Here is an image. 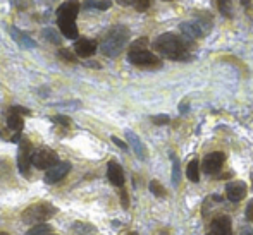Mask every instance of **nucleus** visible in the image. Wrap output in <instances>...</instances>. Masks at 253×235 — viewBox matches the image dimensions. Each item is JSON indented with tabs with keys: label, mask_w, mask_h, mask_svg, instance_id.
Listing matches in <instances>:
<instances>
[{
	"label": "nucleus",
	"mask_w": 253,
	"mask_h": 235,
	"mask_svg": "<svg viewBox=\"0 0 253 235\" xmlns=\"http://www.w3.org/2000/svg\"><path fill=\"white\" fill-rule=\"evenodd\" d=\"M153 48L162 57L170 60L190 59V43L174 33H164L153 41Z\"/></svg>",
	"instance_id": "obj_1"
},
{
	"label": "nucleus",
	"mask_w": 253,
	"mask_h": 235,
	"mask_svg": "<svg viewBox=\"0 0 253 235\" xmlns=\"http://www.w3.org/2000/svg\"><path fill=\"white\" fill-rule=\"evenodd\" d=\"M80 12V0H67L66 3L59 7L57 10V24H59L60 33L69 40L78 38L76 28V16Z\"/></svg>",
	"instance_id": "obj_2"
},
{
	"label": "nucleus",
	"mask_w": 253,
	"mask_h": 235,
	"mask_svg": "<svg viewBox=\"0 0 253 235\" xmlns=\"http://www.w3.org/2000/svg\"><path fill=\"white\" fill-rule=\"evenodd\" d=\"M127 40H129V30L124 24H117V26L110 28L105 36L102 38L100 52L105 57H117L126 47Z\"/></svg>",
	"instance_id": "obj_3"
},
{
	"label": "nucleus",
	"mask_w": 253,
	"mask_h": 235,
	"mask_svg": "<svg viewBox=\"0 0 253 235\" xmlns=\"http://www.w3.org/2000/svg\"><path fill=\"white\" fill-rule=\"evenodd\" d=\"M179 30H181V33H183V36H186L188 40L203 38L212 30V16L203 14V12L195 14L190 21H184V23L179 24Z\"/></svg>",
	"instance_id": "obj_4"
},
{
	"label": "nucleus",
	"mask_w": 253,
	"mask_h": 235,
	"mask_svg": "<svg viewBox=\"0 0 253 235\" xmlns=\"http://www.w3.org/2000/svg\"><path fill=\"white\" fill-rule=\"evenodd\" d=\"M148 40L147 38H141V40L134 41L131 45V50L127 52V60H129L133 66L136 67H159L160 60L155 53H152L150 50H147Z\"/></svg>",
	"instance_id": "obj_5"
},
{
	"label": "nucleus",
	"mask_w": 253,
	"mask_h": 235,
	"mask_svg": "<svg viewBox=\"0 0 253 235\" xmlns=\"http://www.w3.org/2000/svg\"><path fill=\"white\" fill-rule=\"evenodd\" d=\"M57 213V208L52 202H35V204L28 206L23 211V222L26 225H38V223H43L47 220H50L53 215Z\"/></svg>",
	"instance_id": "obj_6"
},
{
	"label": "nucleus",
	"mask_w": 253,
	"mask_h": 235,
	"mask_svg": "<svg viewBox=\"0 0 253 235\" xmlns=\"http://www.w3.org/2000/svg\"><path fill=\"white\" fill-rule=\"evenodd\" d=\"M31 163L40 170H48L50 167L55 165V163H59V156H57V153L50 148H42L33 153Z\"/></svg>",
	"instance_id": "obj_7"
},
{
	"label": "nucleus",
	"mask_w": 253,
	"mask_h": 235,
	"mask_svg": "<svg viewBox=\"0 0 253 235\" xmlns=\"http://www.w3.org/2000/svg\"><path fill=\"white\" fill-rule=\"evenodd\" d=\"M31 141L23 137L19 141V151H17V168L23 175H30V165H31V156H33V151H31Z\"/></svg>",
	"instance_id": "obj_8"
},
{
	"label": "nucleus",
	"mask_w": 253,
	"mask_h": 235,
	"mask_svg": "<svg viewBox=\"0 0 253 235\" xmlns=\"http://www.w3.org/2000/svg\"><path fill=\"white\" fill-rule=\"evenodd\" d=\"M224 162H226V155L220 151H213L210 153V155H207L205 158H203V172L207 173V175H215L217 172H220V168H222Z\"/></svg>",
	"instance_id": "obj_9"
},
{
	"label": "nucleus",
	"mask_w": 253,
	"mask_h": 235,
	"mask_svg": "<svg viewBox=\"0 0 253 235\" xmlns=\"http://www.w3.org/2000/svg\"><path fill=\"white\" fill-rule=\"evenodd\" d=\"M71 163L69 162H59L55 163L53 167L47 170V173H45V182L47 184H57L60 182V180L64 179V177L67 175V173L71 172Z\"/></svg>",
	"instance_id": "obj_10"
},
{
	"label": "nucleus",
	"mask_w": 253,
	"mask_h": 235,
	"mask_svg": "<svg viewBox=\"0 0 253 235\" xmlns=\"http://www.w3.org/2000/svg\"><path fill=\"white\" fill-rule=\"evenodd\" d=\"M210 234L212 235H233V227H231V218L226 215H220L212 220L210 223Z\"/></svg>",
	"instance_id": "obj_11"
},
{
	"label": "nucleus",
	"mask_w": 253,
	"mask_h": 235,
	"mask_svg": "<svg viewBox=\"0 0 253 235\" xmlns=\"http://www.w3.org/2000/svg\"><path fill=\"white\" fill-rule=\"evenodd\" d=\"M97 47L98 45L95 40L80 38V40H76V43H74V52H76V55L81 57V59H88V57H91L97 52Z\"/></svg>",
	"instance_id": "obj_12"
},
{
	"label": "nucleus",
	"mask_w": 253,
	"mask_h": 235,
	"mask_svg": "<svg viewBox=\"0 0 253 235\" xmlns=\"http://www.w3.org/2000/svg\"><path fill=\"white\" fill-rule=\"evenodd\" d=\"M107 177H109L110 184L116 187H123L124 186V170L123 167L119 165L117 162H109V165H107Z\"/></svg>",
	"instance_id": "obj_13"
},
{
	"label": "nucleus",
	"mask_w": 253,
	"mask_h": 235,
	"mask_svg": "<svg viewBox=\"0 0 253 235\" xmlns=\"http://www.w3.org/2000/svg\"><path fill=\"white\" fill-rule=\"evenodd\" d=\"M226 196L229 201L233 202H240L241 199H245L247 196V184L238 180V182H231L226 186Z\"/></svg>",
	"instance_id": "obj_14"
},
{
	"label": "nucleus",
	"mask_w": 253,
	"mask_h": 235,
	"mask_svg": "<svg viewBox=\"0 0 253 235\" xmlns=\"http://www.w3.org/2000/svg\"><path fill=\"white\" fill-rule=\"evenodd\" d=\"M9 33H10V36H12V40L16 41V43L19 45L21 48H37V41H35L33 38L30 36V34L19 31L16 26H10L9 28Z\"/></svg>",
	"instance_id": "obj_15"
},
{
	"label": "nucleus",
	"mask_w": 253,
	"mask_h": 235,
	"mask_svg": "<svg viewBox=\"0 0 253 235\" xmlns=\"http://www.w3.org/2000/svg\"><path fill=\"white\" fill-rule=\"evenodd\" d=\"M126 139L129 142V146L133 148L134 155L138 156L140 160H147V148H145V144L141 142L140 137L136 136V134L133 133V131H126Z\"/></svg>",
	"instance_id": "obj_16"
},
{
	"label": "nucleus",
	"mask_w": 253,
	"mask_h": 235,
	"mask_svg": "<svg viewBox=\"0 0 253 235\" xmlns=\"http://www.w3.org/2000/svg\"><path fill=\"white\" fill-rule=\"evenodd\" d=\"M23 126H24V120H23V115L16 112H7V127L14 133H21L23 131Z\"/></svg>",
	"instance_id": "obj_17"
},
{
	"label": "nucleus",
	"mask_w": 253,
	"mask_h": 235,
	"mask_svg": "<svg viewBox=\"0 0 253 235\" xmlns=\"http://www.w3.org/2000/svg\"><path fill=\"white\" fill-rule=\"evenodd\" d=\"M81 5H83V9H86V10H90V9L107 10V9H110L112 2H110V0H84Z\"/></svg>",
	"instance_id": "obj_18"
},
{
	"label": "nucleus",
	"mask_w": 253,
	"mask_h": 235,
	"mask_svg": "<svg viewBox=\"0 0 253 235\" xmlns=\"http://www.w3.org/2000/svg\"><path fill=\"white\" fill-rule=\"evenodd\" d=\"M186 175L191 182H198L200 180V167H198V160H191L186 167Z\"/></svg>",
	"instance_id": "obj_19"
},
{
	"label": "nucleus",
	"mask_w": 253,
	"mask_h": 235,
	"mask_svg": "<svg viewBox=\"0 0 253 235\" xmlns=\"http://www.w3.org/2000/svg\"><path fill=\"white\" fill-rule=\"evenodd\" d=\"M220 14L226 17H233V0H217Z\"/></svg>",
	"instance_id": "obj_20"
},
{
	"label": "nucleus",
	"mask_w": 253,
	"mask_h": 235,
	"mask_svg": "<svg viewBox=\"0 0 253 235\" xmlns=\"http://www.w3.org/2000/svg\"><path fill=\"white\" fill-rule=\"evenodd\" d=\"M26 235H52V227L47 223H38V225H33V229Z\"/></svg>",
	"instance_id": "obj_21"
},
{
	"label": "nucleus",
	"mask_w": 253,
	"mask_h": 235,
	"mask_svg": "<svg viewBox=\"0 0 253 235\" xmlns=\"http://www.w3.org/2000/svg\"><path fill=\"white\" fill-rule=\"evenodd\" d=\"M74 230L83 235H95L97 234V229H95L93 225H90V223H81V222H76L74 223Z\"/></svg>",
	"instance_id": "obj_22"
},
{
	"label": "nucleus",
	"mask_w": 253,
	"mask_h": 235,
	"mask_svg": "<svg viewBox=\"0 0 253 235\" xmlns=\"http://www.w3.org/2000/svg\"><path fill=\"white\" fill-rule=\"evenodd\" d=\"M43 36L47 38V41H50V43H53V45H60V43H62V38H60V34L57 33L55 30H50V28L43 30Z\"/></svg>",
	"instance_id": "obj_23"
},
{
	"label": "nucleus",
	"mask_w": 253,
	"mask_h": 235,
	"mask_svg": "<svg viewBox=\"0 0 253 235\" xmlns=\"http://www.w3.org/2000/svg\"><path fill=\"white\" fill-rule=\"evenodd\" d=\"M59 59H60V60H66V62H71V64L78 62L76 52H71L69 48H60V50H59Z\"/></svg>",
	"instance_id": "obj_24"
},
{
	"label": "nucleus",
	"mask_w": 253,
	"mask_h": 235,
	"mask_svg": "<svg viewBox=\"0 0 253 235\" xmlns=\"http://www.w3.org/2000/svg\"><path fill=\"white\" fill-rule=\"evenodd\" d=\"M150 192L153 196H157V198H166V189H164L162 184L159 182V180H152L150 182Z\"/></svg>",
	"instance_id": "obj_25"
},
{
	"label": "nucleus",
	"mask_w": 253,
	"mask_h": 235,
	"mask_svg": "<svg viewBox=\"0 0 253 235\" xmlns=\"http://www.w3.org/2000/svg\"><path fill=\"white\" fill-rule=\"evenodd\" d=\"M179 177H181L179 160L174 156V158H172V184H174V186H177V184H179Z\"/></svg>",
	"instance_id": "obj_26"
},
{
	"label": "nucleus",
	"mask_w": 253,
	"mask_h": 235,
	"mask_svg": "<svg viewBox=\"0 0 253 235\" xmlns=\"http://www.w3.org/2000/svg\"><path fill=\"white\" fill-rule=\"evenodd\" d=\"M50 120L53 124H59L62 127H69L71 126V119L66 115H55V117H50Z\"/></svg>",
	"instance_id": "obj_27"
},
{
	"label": "nucleus",
	"mask_w": 253,
	"mask_h": 235,
	"mask_svg": "<svg viewBox=\"0 0 253 235\" xmlns=\"http://www.w3.org/2000/svg\"><path fill=\"white\" fill-rule=\"evenodd\" d=\"M150 5H152V0H136L134 9H136L138 12H145V10H148V7Z\"/></svg>",
	"instance_id": "obj_28"
},
{
	"label": "nucleus",
	"mask_w": 253,
	"mask_h": 235,
	"mask_svg": "<svg viewBox=\"0 0 253 235\" xmlns=\"http://www.w3.org/2000/svg\"><path fill=\"white\" fill-rule=\"evenodd\" d=\"M152 122L155 124V126H166V124L170 122V119H169V115H153Z\"/></svg>",
	"instance_id": "obj_29"
},
{
	"label": "nucleus",
	"mask_w": 253,
	"mask_h": 235,
	"mask_svg": "<svg viewBox=\"0 0 253 235\" xmlns=\"http://www.w3.org/2000/svg\"><path fill=\"white\" fill-rule=\"evenodd\" d=\"M9 112H16V113H19V115H30L31 113V110L30 108H24V106H19V105H14V106H10L9 108Z\"/></svg>",
	"instance_id": "obj_30"
},
{
	"label": "nucleus",
	"mask_w": 253,
	"mask_h": 235,
	"mask_svg": "<svg viewBox=\"0 0 253 235\" xmlns=\"http://www.w3.org/2000/svg\"><path fill=\"white\" fill-rule=\"evenodd\" d=\"M121 202H123V208L127 209L129 208V198H127V192L124 187H121Z\"/></svg>",
	"instance_id": "obj_31"
},
{
	"label": "nucleus",
	"mask_w": 253,
	"mask_h": 235,
	"mask_svg": "<svg viewBox=\"0 0 253 235\" xmlns=\"http://www.w3.org/2000/svg\"><path fill=\"white\" fill-rule=\"evenodd\" d=\"M112 142H114V144H117V146H119L121 149H124V151H126V149H127V144H126V142H124V141H121L119 137L112 136Z\"/></svg>",
	"instance_id": "obj_32"
},
{
	"label": "nucleus",
	"mask_w": 253,
	"mask_h": 235,
	"mask_svg": "<svg viewBox=\"0 0 253 235\" xmlns=\"http://www.w3.org/2000/svg\"><path fill=\"white\" fill-rule=\"evenodd\" d=\"M247 218L250 220V222H253V199L248 202V206H247Z\"/></svg>",
	"instance_id": "obj_33"
},
{
	"label": "nucleus",
	"mask_w": 253,
	"mask_h": 235,
	"mask_svg": "<svg viewBox=\"0 0 253 235\" xmlns=\"http://www.w3.org/2000/svg\"><path fill=\"white\" fill-rule=\"evenodd\" d=\"M119 5H124V7H129V5H134L136 3V0H116Z\"/></svg>",
	"instance_id": "obj_34"
},
{
	"label": "nucleus",
	"mask_w": 253,
	"mask_h": 235,
	"mask_svg": "<svg viewBox=\"0 0 253 235\" xmlns=\"http://www.w3.org/2000/svg\"><path fill=\"white\" fill-rule=\"evenodd\" d=\"M86 67H95V69H98V67H100V64H97V62H86Z\"/></svg>",
	"instance_id": "obj_35"
},
{
	"label": "nucleus",
	"mask_w": 253,
	"mask_h": 235,
	"mask_svg": "<svg viewBox=\"0 0 253 235\" xmlns=\"http://www.w3.org/2000/svg\"><path fill=\"white\" fill-rule=\"evenodd\" d=\"M241 235H253V230H252V229H248V230H245V232L241 234Z\"/></svg>",
	"instance_id": "obj_36"
},
{
	"label": "nucleus",
	"mask_w": 253,
	"mask_h": 235,
	"mask_svg": "<svg viewBox=\"0 0 253 235\" xmlns=\"http://www.w3.org/2000/svg\"><path fill=\"white\" fill-rule=\"evenodd\" d=\"M250 2H252V0H241V3H243L245 7H248V5H250Z\"/></svg>",
	"instance_id": "obj_37"
},
{
	"label": "nucleus",
	"mask_w": 253,
	"mask_h": 235,
	"mask_svg": "<svg viewBox=\"0 0 253 235\" xmlns=\"http://www.w3.org/2000/svg\"><path fill=\"white\" fill-rule=\"evenodd\" d=\"M127 235H138L136 232H129V234H127Z\"/></svg>",
	"instance_id": "obj_38"
},
{
	"label": "nucleus",
	"mask_w": 253,
	"mask_h": 235,
	"mask_svg": "<svg viewBox=\"0 0 253 235\" xmlns=\"http://www.w3.org/2000/svg\"><path fill=\"white\" fill-rule=\"evenodd\" d=\"M0 235H10V234H7V232H0Z\"/></svg>",
	"instance_id": "obj_39"
},
{
	"label": "nucleus",
	"mask_w": 253,
	"mask_h": 235,
	"mask_svg": "<svg viewBox=\"0 0 253 235\" xmlns=\"http://www.w3.org/2000/svg\"><path fill=\"white\" fill-rule=\"evenodd\" d=\"M45 2H55V0H45Z\"/></svg>",
	"instance_id": "obj_40"
},
{
	"label": "nucleus",
	"mask_w": 253,
	"mask_h": 235,
	"mask_svg": "<svg viewBox=\"0 0 253 235\" xmlns=\"http://www.w3.org/2000/svg\"><path fill=\"white\" fill-rule=\"evenodd\" d=\"M207 235H212V234H207Z\"/></svg>",
	"instance_id": "obj_41"
},
{
	"label": "nucleus",
	"mask_w": 253,
	"mask_h": 235,
	"mask_svg": "<svg viewBox=\"0 0 253 235\" xmlns=\"http://www.w3.org/2000/svg\"><path fill=\"white\" fill-rule=\"evenodd\" d=\"M166 2H167V0H166Z\"/></svg>",
	"instance_id": "obj_42"
},
{
	"label": "nucleus",
	"mask_w": 253,
	"mask_h": 235,
	"mask_svg": "<svg viewBox=\"0 0 253 235\" xmlns=\"http://www.w3.org/2000/svg\"><path fill=\"white\" fill-rule=\"evenodd\" d=\"M52 235H53V234H52Z\"/></svg>",
	"instance_id": "obj_43"
}]
</instances>
